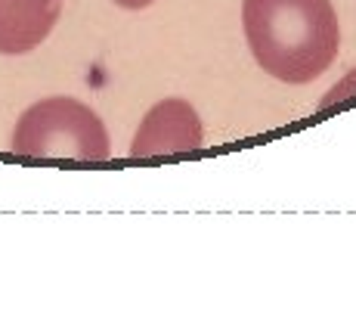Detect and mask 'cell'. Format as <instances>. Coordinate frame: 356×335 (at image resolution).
Segmentation results:
<instances>
[{
  "instance_id": "cell-1",
  "label": "cell",
  "mask_w": 356,
  "mask_h": 335,
  "mask_svg": "<svg viewBox=\"0 0 356 335\" xmlns=\"http://www.w3.org/2000/svg\"><path fill=\"white\" fill-rule=\"evenodd\" d=\"M251 56L285 84L316 81L338 56V16L332 0H242Z\"/></svg>"
},
{
  "instance_id": "cell-2",
  "label": "cell",
  "mask_w": 356,
  "mask_h": 335,
  "mask_svg": "<svg viewBox=\"0 0 356 335\" xmlns=\"http://www.w3.org/2000/svg\"><path fill=\"white\" fill-rule=\"evenodd\" d=\"M13 153L25 159L106 162L112 143L102 118L72 97H50L25 109L13 131Z\"/></svg>"
},
{
  "instance_id": "cell-3",
  "label": "cell",
  "mask_w": 356,
  "mask_h": 335,
  "mask_svg": "<svg viewBox=\"0 0 356 335\" xmlns=\"http://www.w3.org/2000/svg\"><path fill=\"white\" fill-rule=\"evenodd\" d=\"M204 127L202 118L186 100H161L143 118L140 131L130 143L134 159H159V155H180L202 146Z\"/></svg>"
},
{
  "instance_id": "cell-4",
  "label": "cell",
  "mask_w": 356,
  "mask_h": 335,
  "mask_svg": "<svg viewBox=\"0 0 356 335\" xmlns=\"http://www.w3.org/2000/svg\"><path fill=\"white\" fill-rule=\"evenodd\" d=\"M63 0H0V53H31L53 31Z\"/></svg>"
},
{
  "instance_id": "cell-5",
  "label": "cell",
  "mask_w": 356,
  "mask_h": 335,
  "mask_svg": "<svg viewBox=\"0 0 356 335\" xmlns=\"http://www.w3.org/2000/svg\"><path fill=\"white\" fill-rule=\"evenodd\" d=\"M118 6H124V10H146L149 3H155V0H115Z\"/></svg>"
}]
</instances>
